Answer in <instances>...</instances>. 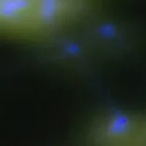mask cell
Returning a JSON list of instances; mask_svg holds the SVG:
<instances>
[{
	"instance_id": "cell-2",
	"label": "cell",
	"mask_w": 146,
	"mask_h": 146,
	"mask_svg": "<svg viewBox=\"0 0 146 146\" xmlns=\"http://www.w3.org/2000/svg\"><path fill=\"white\" fill-rule=\"evenodd\" d=\"M91 138L96 146H146V115L105 113L94 123Z\"/></svg>"
},
{
	"instance_id": "cell-1",
	"label": "cell",
	"mask_w": 146,
	"mask_h": 146,
	"mask_svg": "<svg viewBox=\"0 0 146 146\" xmlns=\"http://www.w3.org/2000/svg\"><path fill=\"white\" fill-rule=\"evenodd\" d=\"M92 0H0V28L12 38L50 37L80 22Z\"/></svg>"
}]
</instances>
